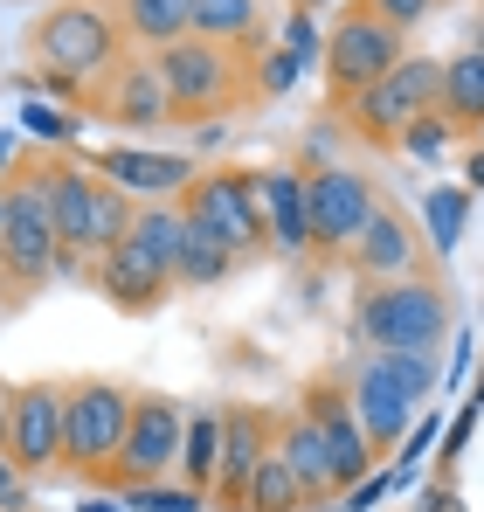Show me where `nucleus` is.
<instances>
[{
    "label": "nucleus",
    "instance_id": "obj_1",
    "mask_svg": "<svg viewBox=\"0 0 484 512\" xmlns=\"http://www.w3.org/2000/svg\"><path fill=\"white\" fill-rule=\"evenodd\" d=\"M153 70H160L173 125H194V132L222 125L242 104H256V56L222 49V42H201V35H180L173 49H160Z\"/></svg>",
    "mask_w": 484,
    "mask_h": 512
},
{
    "label": "nucleus",
    "instance_id": "obj_2",
    "mask_svg": "<svg viewBox=\"0 0 484 512\" xmlns=\"http://www.w3.org/2000/svg\"><path fill=\"white\" fill-rule=\"evenodd\" d=\"M353 333L374 353H436L443 333H450V291H443V277L415 270V277H388V284H360Z\"/></svg>",
    "mask_w": 484,
    "mask_h": 512
},
{
    "label": "nucleus",
    "instance_id": "obj_3",
    "mask_svg": "<svg viewBox=\"0 0 484 512\" xmlns=\"http://www.w3.org/2000/svg\"><path fill=\"white\" fill-rule=\"evenodd\" d=\"M132 395L125 381L111 374H77L63 381V464H56V485H90L104 492V471L118 457V436L132 423Z\"/></svg>",
    "mask_w": 484,
    "mask_h": 512
},
{
    "label": "nucleus",
    "instance_id": "obj_4",
    "mask_svg": "<svg viewBox=\"0 0 484 512\" xmlns=\"http://www.w3.org/2000/svg\"><path fill=\"white\" fill-rule=\"evenodd\" d=\"M56 263H63V243H56L42 187L7 167L0 173V305H21V298L49 291Z\"/></svg>",
    "mask_w": 484,
    "mask_h": 512
},
{
    "label": "nucleus",
    "instance_id": "obj_5",
    "mask_svg": "<svg viewBox=\"0 0 484 512\" xmlns=\"http://www.w3.org/2000/svg\"><path fill=\"white\" fill-rule=\"evenodd\" d=\"M118 56H132V49L104 0H56L28 28V63H42V77H70L77 90H90Z\"/></svg>",
    "mask_w": 484,
    "mask_h": 512
},
{
    "label": "nucleus",
    "instance_id": "obj_6",
    "mask_svg": "<svg viewBox=\"0 0 484 512\" xmlns=\"http://www.w3.org/2000/svg\"><path fill=\"white\" fill-rule=\"evenodd\" d=\"M436 77H443V63L408 49L381 84H367L346 111H332V118H339L360 146H374V153H402V139L436 111Z\"/></svg>",
    "mask_w": 484,
    "mask_h": 512
},
{
    "label": "nucleus",
    "instance_id": "obj_7",
    "mask_svg": "<svg viewBox=\"0 0 484 512\" xmlns=\"http://www.w3.org/2000/svg\"><path fill=\"white\" fill-rule=\"evenodd\" d=\"M180 222L215 236L236 263L270 256V229H263V208H256V167H201L180 187Z\"/></svg>",
    "mask_w": 484,
    "mask_h": 512
},
{
    "label": "nucleus",
    "instance_id": "obj_8",
    "mask_svg": "<svg viewBox=\"0 0 484 512\" xmlns=\"http://www.w3.org/2000/svg\"><path fill=\"white\" fill-rule=\"evenodd\" d=\"M402 56H408V35H402V28H388L381 14H367V7L353 0V7L325 28V49H319V63H325V70H319V77H325V104H332V111H346L367 84H381Z\"/></svg>",
    "mask_w": 484,
    "mask_h": 512
},
{
    "label": "nucleus",
    "instance_id": "obj_9",
    "mask_svg": "<svg viewBox=\"0 0 484 512\" xmlns=\"http://www.w3.org/2000/svg\"><path fill=\"white\" fill-rule=\"evenodd\" d=\"M374 208H381V180L374 173H360V167L305 173V256L339 263V256L360 243V229H367Z\"/></svg>",
    "mask_w": 484,
    "mask_h": 512
},
{
    "label": "nucleus",
    "instance_id": "obj_10",
    "mask_svg": "<svg viewBox=\"0 0 484 512\" xmlns=\"http://www.w3.org/2000/svg\"><path fill=\"white\" fill-rule=\"evenodd\" d=\"M180 402L173 395H132V423L118 436V457L104 471V492H132V485H166L180 464Z\"/></svg>",
    "mask_w": 484,
    "mask_h": 512
},
{
    "label": "nucleus",
    "instance_id": "obj_11",
    "mask_svg": "<svg viewBox=\"0 0 484 512\" xmlns=\"http://www.w3.org/2000/svg\"><path fill=\"white\" fill-rule=\"evenodd\" d=\"M7 464L21 485H56L63 464V381H21L7 416Z\"/></svg>",
    "mask_w": 484,
    "mask_h": 512
},
{
    "label": "nucleus",
    "instance_id": "obj_12",
    "mask_svg": "<svg viewBox=\"0 0 484 512\" xmlns=\"http://www.w3.org/2000/svg\"><path fill=\"white\" fill-rule=\"evenodd\" d=\"M346 402H353V423L367 436V457H374V464H381L408 436V423H415V402H408V388L395 381L388 353H360V360L346 367Z\"/></svg>",
    "mask_w": 484,
    "mask_h": 512
},
{
    "label": "nucleus",
    "instance_id": "obj_13",
    "mask_svg": "<svg viewBox=\"0 0 484 512\" xmlns=\"http://www.w3.org/2000/svg\"><path fill=\"white\" fill-rule=\"evenodd\" d=\"M83 104H90L104 125H125V132H166V125H173L153 56H118L97 84L83 90Z\"/></svg>",
    "mask_w": 484,
    "mask_h": 512
},
{
    "label": "nucleus",
    "instance_id": "obj_14",
    "mask_svg": "<svg viewBox=\"0 0 484 512\" xmlns=\"http://www.w3.org/2000/svg\"><path fill=\"white\" fill-rule=\"evenodd\" d=\"M298 416L319 429L325 457H332V478H339V492H353L367 471H374V457H367V436L353 423V402H346V374H319V381H305V395H298Z\"/></svg>",
    "mask_w": 484,
    "mask_h": 512
},
{
    "label": "nucleus",
    "instance_id": "obj_15",
    "mask_svg": "<svg viewBox=\"0 0 484 512\" xmlns=\"http://www.w3.org/2000/svg\"><path fill=\"white\" fill-rule=\"evenodd\" d=\"M346 263H353L360 284H388V277H415V270H429V243H422L415 215H402V208L381 194V208L367 215V229H360V243L346 250Z\"/></svg>",
    "mask_w": 484,
    "mask_h": 512
},
{
    "label": "nucleus",
    "instance_id": "obj_16",
    "mask_svg": "<svg viewBox=\"0 0 484 512\" xmlns=\"http://www.w3.org/2000/svg\"><path fill=\"white\" fill-rule=\"evenodd\" d=\"M270 457V416L249 409V402H229L222 409V450H215V485H208V506L242 512V492H249V471Z\"/></svg>",
    "mask_w": 484,
    "mask_h": 512
},
{
    "label": "nucleus",
    "instance_id": "obj_17",
    "mask_svg": "<svg viewBox=\"0 0 484 512\" xmlns=\"http://www.w3.org/2000/svg\"><path fill=\"white\" fill-rule=\"evenodd\" d=\"M83 167L104 173L111 187H125L132 201H180V187L201 173L187 153H146V146H104V153H90Z\"/></svg>",
    "mask_w": 484,
    "mask_h": 512
},
{
    "label": "nucleus",
    "instance_id": "obj_18",
    "mask_svg": "<svg viewBox=\"0 0 484 512\" xmlns=\"http://www.w3.org/2000/svg\"><path fill=\"white\" fill-rule=\"evenodd\" d=\"M270 457L298 478V492L312 499V506H332L339 499V478H332V457H325L319 429L305 423L298 409H284V416H270Z\"/></svg>",
    "mask_w": 484,
    "mask_h": 512
},
{
    "label": "nucleus",
    "instance_id": "obj_19",
    "mask_svg": "<svg viewBox=\"0 0 484 512\" xmlns=\"http://www.w3.org/2000/svg\"><path fill=\"white\" fill-rule=\"evenodd\" d=\"M118 312H132V319H146V312H160L166 305V291H173V277H160L146 256H132L125 243L118 250H104V256H90V270H83Z\"/></svg>",
    "mask_w": 484,
    "mask_h": 512
},
{
    "label": "nucleus",
    "instance_id": "obj_20",
    "mask_svg": "<svg viewBox=\"0 0 484 512\" xmlns=\"http://www.w3.org/2000/svg\"><path fill=\"white\" fill-rule=\"evenodd\" d=\"M436 118L450 125V139H478L484 125V49H457L436 77Z\"/></svg>",
    "mask_w": 484,
    "mask_h": 512
},
{
    "label": "nucleus",
    "instance_id": "obj_21",
    "mask_svg": "<svg viewBox=\"0 0 484 512\" xmlns=\"http://www.w3.org/2000/svg\"><path fill=\"white\" fill-rule=\"evenodd\" d=\"M104 7H111V21H118V35H125L132 56L173 49L187 35V14H194V0H104Z\"/></svg>",
    "mask_w": 484,
    "mask_h": 512
},
{
    "label": "nucleus",
    "instance_id": "obj_22",
    "mask_svg": "<svg viewBox=\"0 0 484 512\" xmlns=\"http://www.w3.org/2000/svg\"><path fill=\"white\" fill-rule=\"evenodd\" d=\"M256 208H263L270 250L305 256V173H291V167L256 173Z\"/></svg>",
    "mask_w": 484,
    "mask_h": 512
},
{
    "label": "nucleus",
    "instance_id": "obj_23",
    "mask_svg": "<svg viewBox=\"0 0 484 512\" xmlns=\"http://www.w3.org/2000/svg\"><path fill=\"white\" fill-rule=\"evenodd\" d=\"M263 28H270L263 0H194V14H187V35L222 42V49H242V56L263 49Z\"/></svg>",
    "mask_w": 484,
    "mask_h": 512
},
{
    "label": "nucleus",
    "instance_id": "obj_24",
    "mask_svg": "<svg viewBox=\"0 0 484 512\" xmlns=\"http://www.w3.org/2000/svg\"><path fill=\"white\" fill-rule=\"evenodd\" d=\"M180 236H187V222H180V201H139V215H132V229H125V250L146 256L160 277H173Z\"/></svg>",
    "mask_w": 484,
    "mask_h": 512
},
{
    "label": "nucleus",
    "instance_id": "obj_25",
    "mask_svg": "<svg viewBox=\"0 0 484 512\" xmlns=\"http://www.w3.org/2000/svg\"><path fill=\"white\" fill-rule=\"evenodd\" d=\"M215 450H222V409H201V416L180 423V464H173V478L187 492H201V499L215 485Z\"/></svg>",
    "mask_w": 484,
    "mask_h": 512
},
{
    "label": "nucleus",
    "instance_id": "obj_26",
    "mask_svg": "<svg viewBox=\"0 0 484 512\" xmlns=\"http://www.w3.org/2000/svg\"><path fill=\"white\" fill-rule=\"evenodd\" d=\"M229 270H236V256L222 250L215 236L187 229V236H180V256H173V291H208V284H222Z\"/></svg>",
    "mask_w": 484,
    "mask_h": 512
},
{
    "label": "nucleus",
    "instance_id": "obj_27",
    "mask_svg": "<svg viewBox=\"0 0 484 512\" xmlns=\"http://www.w3.org/2000/svg\"><path fill=\"white\" fill-rule=\"evenodd\" d=\"M242 512H312V499L298 492V478L277 464V457H263L256 471H249V492H242Z\"/></svg>",
    "mask_w": 484,
    "mask_h": 512
},
{
    "label": "nucleus",
    "instance_id": "obj_28",
    "mask_svg": "<svg viewBox=\"0 0 484 512\" xmlns=\"http://www.w3.org/2000/svg\"><path fill=\"white\" fill-rule=\"evenodd\" d=\"M125 499H132V512H201L208 506V499L187 492V485H132Z\"/></svg>",
    "mask_w": 484,
    "mask_h": 512
},
{
    "label": "nucleus",
    "instance_id": "obj_29",
    "mask_svg": "<svg viewBox=\"0 0 484 512\" xmlns=\"http://www.w3.org/2000/svg\"><path fill=\"white\" fill-rule=\"evenodd\" d=\"M457 229H464V194H457V187H443V194L429 201V229H422V236H429V250H450V243H457Z\"/></svg>",
    "mask_w": 484,
    "mask_h": 512
},
{
    "label": "nucleus",
    "instance_id": "obj_30",
    "mask_svg": "<svg viewBox=\"0 0 484 512\" xmlns=\"http://www.w3.org/2000/svg\"><path fill=\"white\" fill-rule=\"evenodd\" d=\"M388 367H395V381L408 388V402L422 409L429 388H436V353H388Z\"/></svg>",
    "mask_w": 484,
    "mask_h": 512
},
{
    "label": "nucleus",
    "instance_id": "obj_31",
    "mask_svg": "<svg viewBox=\"0 0 484 512\" xmlns=\"http://www.w3.org/2000/svg\"><path fill=\"white\" fill-rule=\"evenodd\" d=\"M360 7H367V14H381L388 28H402V35H408V28H422L443 0H360Z\"/></svg>",
    "mask_w": 484,
    "mask_h": 512
},
{
    "label": "nucleus",
    "instance_id": "obj_32",
    "mask_svg": "<svg viewBox=\"0 0 484 512\" xmlns=\"http://www.w3.org/2000/svg\"><path fill=\"white\" fill-rule=\"evenodd\" d=\"M443 139H450V125L429 111V118H422V125H415V132L402 139V153H422V160H436V153H443Z\"/></svg>",
    "mask_w": 484,
    "mask_h": 512
},
{
    "label": "nucleus",
    "instance_id": "obj_33",
    "mask_svg": "<svg viewBox=\"0 0 484 512\" xmlns=\"http://www.w3.org/2000/svg\"><path fill=\"white\" fill-rule=\"evenodd\" d=\"M291 77H298V56H270V63H263V84H256V104H263V97H277Z\"/></svg>",
    "mask_w": 484,
    "mask_h": 512
},
{
    "label": "nucleus",
    "instance_id": "obj_34",
    "mask_svg": "<svg viewBox=\"0 0 484 512\" xmlns=\"http://www.w3.org/2000/svg\"><path fill=\"white\" fill-rule=\"evenodd\" d=\"M28 492H35V485H21L14 464H7V450H0V512H28Z\"/></svg>",
    "mask_w": 484,
    "mask_h": 512
},
{
    "label": "nucleus",
    "instance_id": "obj_35",
    "mask_svg": "<svg viewBox=\"0 0 484 512\" xmlns=\"http://www.w3.org/2000/svg\"><path fill=\"white\" fill-rule=\"evenodd\" d=\"M21 125H35V132H42V139H56V146H70V118H56V111H35V104H28V111H21Z\"/></svg>",
    "mask_w": 484,
    "mask_h": 512
},
{
    "label": "nucleus",
    "instance_id": "obj_36",
    "mask_svg": "<svg viewBox=\"0 0 484 512\" xmlns=\"http://www.w3.org/2000/svg\"><path fill=\"white\" fill-rule=\"evenodd\" d=\"M7 416H14V381H0V450H7Z\"/></svg>",
    "mask_w": 484,
    "mask_h": 512
},
{
    "label": "nucleus",
    "instance_id": "obj_37",
    "mask_svg": "<svg viewBox=\"0 0 484 512\" xmlns=\"http://www.w3.org/2000/svg\"><path fill=\"white\" fill-rule=\"evenodd\" d=\"M471 187H484V153H471Z\"/></svg>",
    "mask_w": 484,
    "mask_h": 512
},
{
    "label": "nucleus",
    "instance_id": "obj_38",
    "mask_svg": "<svg viewBox=\"0 0 484 512\" xmlns=\"http://www.w3.org/2000/svg\"><path fill=\"white\" fill-rule=\"evenodd\" d=\"M298 7H319V0H298Z\"/></svg>",
    "mask_w": 484,
    "mask_h": 512
},
{
    "label": "nucleus",
    "instance_id": "obj_39",
    "mask_svg": "<svg viewBox=\"0 0 484 512\" xmlns=\"http://www.w3.org/2000/svg\"><path fill=\"white\" fill-rule=\"evenodd\" d=\"M478 146H484V125H478Z\"/></svg>",
    "mask_w": 484,
    "mask_h": 512
},
{
    "label": "nucleus",
    "instance_id": "obj_40",
    "mask_svg": "<svg viewBox=\"0 0 484 512\" xmlns=\"http://www.w3.org/2000/svg\"><path fill=\"white\" fill-rule=\"evenodd\" d=\"M443 7H450V0H443Z\"/></svg>",
    "mask_w": 484,
    "mask_h": 512
}]
</instances>
